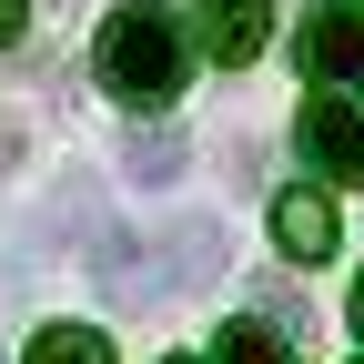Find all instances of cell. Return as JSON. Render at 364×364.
Returning <instances> with one entry per match:
<instances>
[{"mask_svg": "<svg viewBox=\"0 0 364 364\" xmlns=\"http://www.w3.org/2000/svg\"><path fill=\"white\" fill-rule=\"evenodd\" d=\"M91 71H102L112 102L162 112V102H182V81H193V31H182L162 0H122L102 21V41H91Z\"/></svg>", "mask_w": 364, "mask_h": 364, "instance_id": "cell-1", "label": "cell"}, {"mask_svg": "<svg viewBox=\"0 0 364 364\" xmlns=\"http://www.w3.org/2000/svg\"><path fill=\"white\" fill-rule=\"evenodd\" d=\"M91 263H102V284L132 314H162L172 294H203L213 273H223V223H193V213H182V223H152L142 253H132V243H102Z\"/></svg>", "mask_w": 364, "mask_h": 364, "instance_id": "cell-2", "label": "cell"}, {"mask_svg": "<svg viewBox=\"0 0 364 364\" xmlns=\"http://www.w3.org/2000/svg\"><path fill=\"white\" fill-rule=\"evenodd\" d=\"M294 142H304V162L324 172V182L364 193V112H354V102H334V91H314V102H304V122H294Z\"/></svg>", "mask_w": 364, "mask_h": 364, "instance_id": "cell-3", "label": "cell"}, {"mask_svg": "<svg viewBox=\"0 0 364 364\" xmlns=\"http://www.w3.org/2000/svg\"><path fill=\"white\" fill-rule=\"evenodd\" d=\"M304 71H314V81H364V11H354V0H314Z\"/></svg>", "mask_w": 364, "mask_h": 364, "instance_id": "cell-4", "label": "cell"}, {"mask_svg": "<svg viewBox=\"0 0 364 364\" xmlns=\"http://www.w3.org/2000/svg\"><path fill=\"white\" fill-rule=\"evenodd\" d=\"M263 31H273V0H193V41L213 61H263Z\"/></svg>", "mask_w": 364, "mask_h": 364, "instance_id": "cell-5", "label": "cell"}, {"mask_svg": "<svg viewBox=\"0 0 364 364\" xmlns=\"http://www.w3.org/2000/svg\"><path fill=\"white\" fill-rule=\"evenodd\" d=\"M273 243H284V263H324L334 253V203L314 193V182L273 193Z\"/></svg>", "mask_w": 364, "mask_h": 364, "instance_id": "cell-6", "label": "cell"}, {"mask_svg": "<svg viewBox=\"0 0 364 364\" xmlns=\"http://www.w3.org/2000/svg\"><path fill=\"white\" fill-rule=\"evenodd\" d=\"M122 172L142 182V193H172V182H182V132H132Z\"/></svg>", "mask_w": 364, "mask_h": 364, "instance_id": "cell-7", "label": "cell"}, {"mask_svg": "<svg viewBox=\"0 0 364 364\" xmlns=\"http://www.w3.org/2000/svg\"><path fill=\"white\" fill-rule=\"evenodd\" d=\"M31 364H112V334H91V324H51V334H31Z\"/></svg>", "mask_w": 364, "mask_h": 364, "instance_id": "cell-8", "label": "cell"}, {"mask_svg": "<svg viewBox=\"0 0 364 364\" xmlns=\"http://www.w3.org/2000/svg\"><path fill=\"white\" fill-rule=\"evenodd\" d=\"M213 364H294V344H284V334H263L253 314H243V324H223V344H213Z\"/></svg>", "mask_w": 364, "mask_h": 364, "instance_id": "cell-9", "label": "cell"}, {"mask_svg": "<svg viewBox=\"0 0 364 364\" xmlns=\"http://www.w3.org/2000/svg\"><path fill=\"white\" fill-rule=\"evenodd\" d=\"M21 31H31V0H0V51H11Z\"/></svg>", "mask_w": 364, "mask_h": 364, "instance_id": "cell-10", "label": "cell"}, {"mask_svg": "<svg viewBox=\"0 0 364 364\" xmlns=\"http://www.w3.org/2000/svg\"><path fill=\"white\" fill-rule=\"evenodd\" d=\"M354 334H364V273H354Z\"/></svg>", "mask_w": 364, "mask_h": 364, "instance_id": "cell-11", "label": "cell"}, {"mask_svg": "<svg viewBox=\"0 0 364 364\" xmlns=\"http://www.w3.org/2000/svg\"><path fill=\"white\" fill-rule=\"evenodd\" d=\"M0 152H11V142H0Z\"/></svg>", "mask_w": 364, "mask_h": 364, "instance_id": "cell-12", "label": "cell"}, {"mask_svg": "<svg viewBox=\"0 0 364 364\" xmlns=\"http://www.w3.org/2000/svg\"><path fill=\"white\" fill-rule=\"evenodd\" d=\"M172 364H182V354H172Z\"/></svg>", "mask_w": 364, "mask_h": 364, "instance_id": "cell-13", "label": "cell"}]
</instances>
